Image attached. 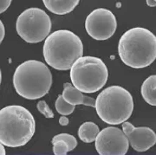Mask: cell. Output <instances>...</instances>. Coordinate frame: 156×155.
<instances>
[{"label":"cell","mask_w":156,"mask_h":155,"mask_svg":"<svg viewBox=\"0 0 156 155\" xmlns=\"http://www.w3.org/2000/svg\"><path fill=\"white\" fill-rule=\"evenodd\" d=\"M62 95L63 99L71 105H84L95 107V99L83 94L82 91L76 89L71 83H64Z\"/></svg>","instance_id":"8fae6325"},{"label":"cell","mask_w":156,"mask_h":155,"mask_svg":"<svg viewBox=\"0 0 156 155\" xmlns=\"http://www.w3.org/2000/svg\"><path fill=\"white\" fill-rule=\"evenodd\" d=\"M35 130V119L27 108L11 105L0 111V142L5 146L26 145L33 137Z\"/></svg>","instance_id":"7a4b0ae2"},{"label":"cell","mask_w":156,"mask_h":155,"mask_svg":"<svg viewBox=\"0 0 156 155\" xmlns=\"http://www.w3.org/2000/svg\"><path fill=\"white\" fill-rule=\"evenodd\" d=\"M69 152V147L66 141L60 139L53 143V153L56 155H66Z\"/></svg>","instance_id":"e0dca14e"},{"label":"cell","mask_w":156,"mask_h":155,"mask_svg":"<svg viewBox=\"0 0 156 155\" xmlns=\"http://www.w3.org/2000/svg\"><path fill=\"white\" fill-rule=\"evenodd\" d=\"M118 53L127 66L134 69L149 66L156 59V36L146 28H132L120 38Z\"/></svg>","instance_id":"6da1fadb"},{"label":"cell","mask_w":156,"mask_h":155,"mask_svg":"<svg viewBox=\"0 0 156 155\" xmlns=\"http://www.w3.org/2000/svg\"><path fill=\"white\" fill-rule=\"evenodd\" d=\"M52 74L44 62L29 60L17 67L13 75V86L21 97L37 100L44 97L52 85Z\"/></svg>","instance_id":"277c9868"},{"label":"cell","mask_w":156,"mask_h":155,"mask_svg":"<svg viewBox=\"0 0 156 155\" xmlns=\"http://www.w3.org/2000/svg\"><path fill=\"white\" fill-rule=\"evenodd\" d=\"M80 0H43L44 6L56 15L68 14L78 5Z\"/></svg>","instance_id":"7c38bea8"},{"label":"cell","mask_w":156,"mask_h":155,"mask_svg":"<svg viewBox=\"0 0 156 155\" xmlns=\"http://www.w3.org/2000/svg\"><path fill=\"white\" fill-rule=\"evenodd\" d=\"M4 146H5V145L1 143V146H0V149H1V153H0V154L1 155L5 154V148H4Z\"/></svg>","instance_id":"603a6c76"},{"label":"cell","mask_w":156,"mask_h":155,"mask_svg":"<svg viewBox=\"0 0 156 155\" xmlns=\"http://www.w3.org/2000/svg\"><path fill=\"white\" fill-rule=\"evenodd\" d=\"M60 139H62V140L67 142V144L69 145V152L73 151L77 146L76 139L75 138L73 135H70L69 133H60V134H57L56 136H54V138L52 139V144L57 140H60Z\"/></svg>","instance_id":"2e32d148"},{"label":"cell","mask_w":156,"mask_h":155,"mask_svg":"<svg viewBox=\"0 0 156 155\" xmlns=\"http://www.w3.org/2000/svg\"><path fill=\"white\" fill-rule=\"evenodd\" d=\"M37 108L38 109V111L42 114H44L48 119H50V118L54 117L53 111L50 109V107L48 106V104L46 103L45 100H40V101H38V103L37 104Z\"/></svg>","instance_id":"ac0fdd59"},{"label":"cell","mask_w":156,"mask_h":155,"mask_svg":"<svg viewBox=\"0 0 156 155\" xmlns=\"http://www.w3.org/2000/svg\"><path fill=\"white\" fill-rule=\"evenodd\" d=\"M76 106L71 105L63 99L62 95H59L56 100V109L62 115L71 114L75 111Z\"/></svg>","instance_id":"9a60e30c"},{"label":"cell","mask_w":156,"mask_h":155,"mask_svg":"<svg viewBox=\"0 0 156 155\" xmlns=\"http://www.w3.org/2000/svg\"><path fill=\"white\" fill-rule=\"evenodd\" d=\"M99 132V127L95 123L91 122H84L78 129V137L85 143H91L95 140Z\"/></svg>","instance_id":"5bb4252c"},{"label":"cell","mask_w":156,"mask_h":155,"mask_svg":"<svg viewBox=\"0 0 156 155\" xmlns=\"http://www.w3.org/2000/svg\"><path fill=\"white\" fill-rule=\"evenodd\" d=\"M147 5L151 7H154L156 6V1L155 0H147Z\"/></svg>","instance_id":"7402d4cb"},{"label":"cell","mask_w":156,"mask_h":155,"mask_svg":"<svg viewBox=\"0 0 156 155\" xmlns=\"http://www.w3.org/2000/svg\"><path fill=\"white\" fill-rule=\"evenodd\" d=\"M128 137L120 128L102 129L95 139V149L100 155H125L128 151Z\"/></svg>","instance_id":"9c48e42d"},{"label":"cell","mask_w":156,"mask_h":155,"mask_svg":"<svg viewBox=\"0 0 156 155\" xmlns=\"http://www.w3.org/2000/svg\"><path fill=\"white\" fill-rule=\"evenodd\" d=\"M5 26H4V23L2 21H0V42L2 43L3 40H4V37H5Z\"/></svg>","instance_id":"ffe728a7"},{"label":"cell","mask_w":156,"mask_h":155,"mask_svg":"<svg viewBox=\"0 0 156 155\" xmlns=\"http://www.w3.org/2000/svg\"><path fill=\"white\" fill-rule=\"evenodd\" d=\"M108 77L106 64L98 57L82 56L70 69L73 85L83 93L92 94L102 89Z\"/></svg>","instance_id":"8992f818"},{"label":"cell","mask_w":156,"mask_h":155,"mask_svg":"<svg viewBox=\"0 0 156 155\" xmlns=\"http://www.w3.org/2000/svg\"><path fill=\"white\" fill-rule=\"evenodd\" d=\"M69 119L66 116H64V115L60 117V119H59V124L61 126H67V125H69Z\"/></svg>","instance_id":"44dd1931"},{"label":"cell","mask_w":156,"mask_h":155,"mask_svg":"<svg viewBox=\"0 0 156 155\" xmlns=\"http://www.w3.org/2000/svg\"><path fill=\"white\" fill-rule=\"evenodd\" d=\"M122 130L130 146L136 152H146L156 144V133L150 128H135L130 122H125L122 123Z\"/></svg>","instance_id":"30bf717a"},{"label":"cell","mask_w":156,"mask_h":155,"mask_svg":"<svg viewBox=\"0 0 156 155\" xmlns=\"http://www.w3.org/2000/svg\"><path fill=\"white\" fill-rule=\"evenodd\" d=\"M155 1H156V0H155Z\"/></svg>","instance_id":"cb8c5ba5"},{"label":"cell","mask_w":156,"mask_h":155,"mask_svg":"<svg viewBox=\"0 0 156 155\" xmlns=\"http://www.w3.org/2000/svg\"><path fill=\"white\" fill-rule=\"evenodd\" d=\"M11 0H0V13H4L11 5Z\"/></svg>","instance_id":"d6986e66"},{"label":"cell","mask_w":156,"mask_h":155,"mask_svg":"<svg viewBox=\"0 0 156 155\" xmlns=\"http://www.w3.org/2000/svg\"><path fill=\"white\" fill-rule=\"evenodd\" d=\"M83 55V44L77 35L67 30L54 31L46 38L44 56L48 65L56 70L70 69Z\"/></svg>","instance_id":"3957f363"},{"label":"cell","mask_w":156,"mask_h":155,"mask_svg":"<svg viewBox=\"0 0 156 155\" xmlns=\"http://www.w3.org/2000/svg\"><path fill=\"white\" fill-rule=\"evenodd\" d=\"M140 93L147 103L156 106V75L150 76L141 85Z\"/></svg>","instance_id":"4fadbf2b"},{"label":"cell","mask_w":156,"mask_h":155,"mask_svg":"<svg viewBox=\"0 0 156 155\" xmlns=\"http://www.w3.org/2000/svg\"><path fill=\"white\" fill-rule=\"evenodd\" d=\"M17 34L29 44L40 43L49 37L51 20L44 10L32 7L19 15L16 22Z\"/></svg>","instance_id":"52a82bcc"},{"label":"cell","mask_w":156,"mask_h":155,"mask_svg":"<svg viewBox=\"0 0 156 155\" xmlns=\"http://www.w3.org/2000/svg\"><path fill=\"white\" fill-rule=\"evenodd\" d=\"M117 28V21L113 12L108 9L98 8L92 12L85 20V29L92 38L103 41L110 38Z\"/></svg>","instance_id":"ba28073f"},{"label":"cell","mask_w":156,"mask_h":155,"mask_svg":"<svg viewBox=\"0 0 156 155\" xmlns=\"http://www.w3.org/2000/svg\"><path fill=\"white\" fill-rule=\"evenodd\" d=\"M95 109L98 116L105 123L119 125L131 116L134 100L126 89L121 86H110L98 94Z\"/></svg>","instance_id":"5b68a950"}]
</instances>
